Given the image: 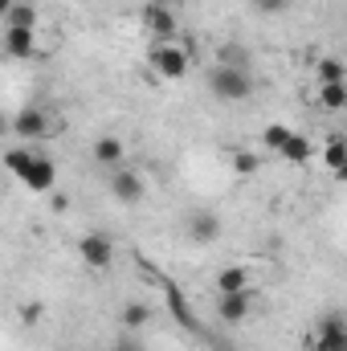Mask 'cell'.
<instances>
[{
  "label": "cell",
  "instance_id": "14",
  "mask_svg": "<svg viewBox=\"0 0 347 351\" xmlns=\"http://www.w3.org/2000/svg\"><path fill=\"white\" fill-rule=\"evenodd\" d=\"M278 156H282V160H290V164H307V160L315 156V143H311L307 135H298V131H294V135L286 139V147H282Z\"/></svg>",
  "mask_w": 347,
  "mask_h": 351
},
{
  "label": "cell",
  "instance_id": "21",
  "mask_svg": "<svg viewBox=\"0 0 347 351\" xmlns=\"http://www.w3.org/2000/svg\"><path fill=\"white\" fill-rule=\"evenodd\" d=\"M290 135H294L290 127H282V123H270V127H261V147H270V152H282Z\"/></svg>",
  "mask_w": 347,
  "mask_h": 351
},
{
  "label": "cell",
  "instance_id": "13",
  "mask_svg": "<svg viewBox=\"0 0 347 351\" xmlns=\"http://www.w3.org/2000/svg\"><path fill=\"white\" fill-rule=\"evenodd\" d=\"M237 290H250V269L246 265H225L217 274V294H237Z\"/></svg>",
  "mask_w": 347,
  "mask_h": 351
},
{
  "label": "cell",
  "instance_id": "16",
  "mask_svg": "<svg viewBox=\"0 0 347 351\" xmlns=\"http://www.w3.org/2000/svg\"><path fill=\"white\" fill-rule=\"evenodd\" d=\"M33 160H37L33 143H29V147H8V152H4V168H8L12 176H25V168H29Z\"/></svg>",
  "mask_w": 347,
  "mask_h": 351
},
{
  "label": "cell",
  "instance_id": "24",
  "mask_svg": "<svg viewBox=\"0 0 347 351\" xmlns=\"http://www.w3.org/2000/svg\"><path fill=\"white\" fill-rule=\"evenodd\" d=\"M110 351H143V348H139V339H135V335L127 331V335H123V339H119V343H115Z\"/></svg>",
  "mask_w": 347,
  "mask_h": 351
},
{
  "label": "cell",
  "instance_id": "18",
  "mask_svg": "<svg viewBox=\"0 0 347 351\" xmlns=\"http://www.w3.org/2000/svg\"><path fill=\"white\" fill-rule=\"evenodd\" d=\"M119 319H123V327H127V331H131V335H135V331H139V327H147V323H152V311H147V306H143V302H127V306H123V315H119Z\"/></svg>",
  "mask_w": 347,
  "mask_h": 351
},
{
  "label": "cell",
  "instance_id": "23",
  "mask_svg": "<svg viewBox=\"0 0 347 351\" xmlns=\"http://www.w3.org/2000/svg\"><path fill=\"white\" fill-rule=\"evenodd\" d=\"M254 4H258V12H265V16H278V12L290 8V0H254Z\"/></svg>",
  "mask_w": 347,
  "mask_h": 351
},
{
  "label": "cell",
  "instance_id": "25",
  "mask_svg": "<svg viewBox=\"0 0 347 351\" xmlns=\"http://www.w3.org/2000/svg\"><path fill=\"white\" fill-rule=\"evenodd\" d=\"M21 319H25V323H37V319H41V302H29V306L21 311Z\"/></svg>",
  "mask_w": 347,
  "mask_h": 351
},
{
  "label": "cell",
  "instance_id": "28",
  "mask_svg": "<svg viewBox=\"0 0 347 351\" xmlns=\"http://www.w3.org/2000/svg\"><path fill=\"white\" fill-rule=\"evenodd\" d=\"M164 4H168V8H180V4H184V0H164Z\"/></svg>",
  "mask_w": 347,
  "mask_h": 351
},
{
  "label": "cell",
  "instance_id": "17",
  "mask_svg": "<svg viewBox=\"0 0 347 351\" xmlns=\"http://www.w3.org/2000/svg\"><path fill=\"white\" fill-rule=\"evenodd\" d=\"M315 74H319V86H331V82H347V66L339 58H323L319 66H315Z\"/></svg>",
  "mask_w": 347,
  "mask_h": 351
},
{
  "label": "cell",
  "instance_id": "27",
  "mask_svg": "<svg viewBox=\"0 0 347 351\" xmlns=\"http://www.w3.org/2000/svg\"><path fill=\"white\" fill-rule=\"evenodd\" d=\"M335 180H339V184H347V164L339 168V172H335Z\"/></svg>",
  "mask_w": 347,
  "mask_h": 351
},
{
  "label": "cell",
  "instance_id": "10",
  "mask_svg": "<svg viewBox=\"0 0 347 351\" xmlns=\"http://www.w3.org/2000/svg\"><path fill=\"white\" fill-rule=\"evenodd\" d=\"M254 306H258V294L254 290H237V294H221V306L217 311H221L225 323H241Z\"/></svg>",
  "mask_w": 347,
  "mask_h": 351
},
{
  "label": "cell",
  "instance_id": "3",
  "mask_svg": "<svg viewBox=\"0 0 347 351\" xmlns=\"http://www.w3.org/2000/svg\"><path fill=\"white\" fill-rule=\"evenodd\" d=\"M78 258H82L86 269L102 274V269H110V262H115V241H110L106 233H86V237L78 241Z\"/></svg>",
  "mask_w": 347,
  "mask_h": 351
},
{
  "label": "cell",
  "instance_id": "7",
  "mask_svg": "<svg viewBox=\"0 0 347 351\" xmlns=\"http://www.w3.org/2000/svg\"><path fill=\"white\" fill-rule=\"evenodd\" d=\"M143 192H147V188H143V176L139 172H127V168H123V172L110 176V196H115V200H123V204H139Z\"/></svg>",
  "mask_w": 347,
  "mask_h": 351
},
{
  "label": "cell",
  "instance_id": "8",
  "mask_svg": "<svg viewBox=\"0 0 347 351\" xmlns=\"http://www.w3.org/2000/svg\"><path fill=\"white\" fill-rule=\"evenodd\" d=\"M37 49V29H8L4 25V53L16 62H29Z\"/></svg>",
  "mask_w": 347,
  "mask_h": 351
},
{
  "label": "cell",
  "instance_id": "20",
  "mask_svg": "<svg viewBox=\"0 0 347 351\" xmlns=\"http://www.w3.org/2000/svg\"><path fill=\"white\" fill-rule=\"evenodd\" d=\"M4 25H8V29H37V12H33V4H16L12 12H4Z\"/></svg>",
  "mask_w": 347,
  "mask_h": 351
},
{
  "label": "cell",
  "instance_id": "2",
  "mask_svg": "<svg viewBox=\"0 0 347 351\" xmlns=\"http://www.w3.org/2000/svg\"><path fill=\"white\" fill-rule=\"evenodd\" d=\"M152 70L160 78H168V82H180L188 74V53L180 45H172V41H156L152 45Z\"/></svg>",
  "mask_w": 347,
  "mask_h": 351
},
{
  "label": "cell",
  "instance_id": "19",
  "mask_svg": "<svg viewBox=\"0 0 347 351\" xmlns=\"http://www.w3.org/2000/svg\"><path fill=\"white\" fill-rule=\"evenodd\" d=\"M319 106H323V110H347V86L344 82L319 86Z\"/></svg>",
  "mask_w": 347,
  "mask_h": 351
},
{
  "label": "cell",
  "instance_id": "1",
  "mask_svg": "<svg viewBox=\"0 0 347 351\" xmlns=\"http://www.w3.org/2000/svg\"><path fill=\"white\" fill-rule=\"evenodd\" d=\"M208 90H213L221 102H246V98L254 94V78H250V70H241V66H217V70L208 74Z\"/></svg>",
  "mask_w": 347,
  "mask_h": 351
},
{
  "label": "cell",
  "instance_id": "29",
  "mask_svg": "<svg viewBox=\"0 0 347 351\" xmlns=\"http://www.w3.org/2000/svg\"><path fill=\"white\" fill-rule=\"evenodd\" d=\"M344 86H347V82H344Z\"/></svg>",
  "mask_w": 347,
  "mask_h": 351
},
{
  "label": "cell",
  "instance_id": "12",
  "mask_svg": "<svg viewBox=\"0 0 347 351\" xmlns=\"http://www.w3.org/2000/svg\"><path fill=\"white\" fill-rule=\"evenodd\" d=\"M123 156H127V147H123V139H119V135H102V139L94 143V160H98L102 168H119V164H123Z\"/></svg>",
  "mask_w": 347,
  "mask_h": 351
},
{
  "label": "cell",
  "instance_id": "26",
  "mask_svg": "<svg viewBox=\"0 0 347 351\" xmlns=\"http://www.w3.org/2000/svg\"><path fill=\"white\" fill-rule=\"evenodd\" d=\"M16 8V0H0V12H12Z\"/></svg>",
  "mask_w": 347,
  "mask_h": 351
},
{
  "label": "cell",
  "instance_id": "9",
  "mask_svg": "<svg viewBox=\"0 0 347 351\" xmlns=\"http://www.w3.org/2000/svg\"><path fill=\"white\" fill-rule=\"evenodd\" d=\"M12 131H16L21 143H37V139H45V131H49V127H45V110H33V106L21 110V114L12 119Z\"/></svg>",
  "mask_w": 347,
  "mask_h": 351
},
{
  "label": "cell",
  "instance_id": "22",
  "mask_svg": "<svg viewBox=\"0 0 347 351\" xmlns=\"http://www.w3.org/2000/svg\"><path fill=\"white\" fill-rule=\"evenodd\" d=\"M258 168H261V160L254 152H233V172L237 176H254Z\"/></svg>",
  "mask_w": 347,
  "mask_h": 351
},
{
  "label": "cell",
  "instance_id": "6",
  "mask_svg": "<svg viewBox=\"0 0 347 351\" xmlns=\"http://www.w3.org/2000/svg\"><path fill=\"white\" fill-rule=\"evenodd\" d=\"M21 184H25L29 192H53V184H58V164H53L49 156H37V160L25 168Z\"/></svg>",
  "mask_w": 347,
  "mask_h": 351
},
{
  "label": "cell",
  "instance_id": "5",
  "mask_svg": "<svg viewBox=\"0 0 347 351\" xmlns=\"http://www.w3.org/2000/svg\"><path fill=\"white\" fill-rule=\"evenodd\" d=\"M143 29L152 33V41H172L176 37V12L164 4V0L143 4Z\"/></svg>",
  "mask_w": 347,
  "mask_h": 351
},
{
  "label": "cell",
  "instance_id": "11",
  "mask_svg": "<svg viewBox=\"0 0 347 351\" xmlns=\"http://www.w3.org/2000/svg\"><path fill=\"white\" fill-rule=\"evenodd\" d=\"M188 237H192L196 245H213V241L221 237V217H217V213H196V217L188 221Z\"/></svg>",
  "mask_w": 347,
  "mask_h": 351
},
{
  "label": "cell",
  "instance_id": "15",
  "mask_svg": "<svg viewBox=\"0 0 347 351\" xmlns=\"http://www.w3.org/2000/svg\"><path fill=\"white\" fill-rule=\"evenodd\" d=\"M323 164H327L331 172H339V168L347 164V139L344 135H331V139L323 143Z\"/></svg>",
  "mask_w": 347,
  "mask_h": 351
},
{
  "label": "cell",
  "instance_id": "4",
  "mask_svg": "<svg viewBox=\"0 0 347 351\" xmlns=\"http://www.w3.org/2000/svg\"><path fill=\"white\" fill-rule=\"evenodd\" d=\"M311 348L315 351H347V319L339 315V311H331V315L319 319Z\"/></svg>",
  "mask_w": 347,
  "mask_h": 351
}]
</instances>
